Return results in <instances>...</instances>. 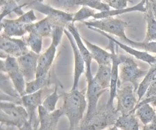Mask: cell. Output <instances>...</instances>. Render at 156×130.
<instances>
[{
    "mask_svg": "<svg viewBox=\"0 0 156 130\" xmlns=\"http://www.w3.org/2000/svg\"><path fill=\"white\" fill-rule=\"evenodd\" d=\"M64 34L66 35L67 38L69 41L72 49L73 50L74 58V82L73 87L71 88V91L78 89L79 86V82L80 78L82 74L85 72V62L84 61V59L80 53L79 49L78 48V46L74 40L73 36L72 34L68 31V30L64 29Z\"/></svg>",
    "mask_w": 156,
    "mask_h": 130,
    "instance_id": "d6986e66",
    "label": "cell"
},
{
    "mask_svg": "<svg viewBox=\"0 0 156 130\" xmlns=\"http://www.w3.org/2000/svg\"><path fill=\"white\" fill-rule=\"evenodd\" d=\"M156 101V95H154V96H153V97H149V98H143L142 100L140 101V102H139L138 103H137V104L136 105V107H135V109H134V110H133V113H135V110H136V109L138 107H139L140 105H141V104H145V103H151L152 102H154V101Z\"/></svg>",
    "mask_w": 156,
    "mask_h": 130,
    "instance_id": "8d00e7d4",
    "label": "cell"
},
{
    "mask_svg": "<svg viewBox=\"0 0 156 130\" xmlns=\"http://www.w3.org/2000/svg\"><path fill=\"white\" fill-rule=\"evenodd\" d=\"M82 39L87 47L88 48L90 53L92 55V57L99 66L101 65H112V53L106 51L104 49L99 47V46L95 45L90 43L87 39L82 37Z\"/></svg>",
    "mask_w": 156,
    "mask_h": 130,
    "instance_id": "44dd1931",
    "label": "cell"
},
{
    "mask_svg": "<svg viewBox=\"0 0 156 130\" xmlns=\"http://www.w3.org/2000/svg\"><path fill=\"white\" fill-rule=\"evenodd\" d=\"M147 2H148L149 6H150L152 13L156 20V0H147Z\"/></svg>",
    "mask_w": 156,
    "mask_h": 130,
    "instance_id": "74e56055",
    "label": "cell"
},
{
    "mask_svg": "<svg viewBox=\"0 0 156 130\" xmlns=\"http://www.w3.org/2000/svg\"><path fill=\"white\" fill-rule=\"evenodd\" d=\"M84 24L88 28H95L108 34L116 36L120 40L126 37L125 29L128 24L119 18L109 17L103 19H95V20L84 22Z\"/></svg>",
    "mask_w": 156,
    "mask_h": 130,
    "instance_id": "30bf717a",
    "label": "cell"
},
{
    "mask_svg": "<svg viewBox=\"0 0 156 130\" xmlns=\"http://www.w3.org/2000/svg\"><path fill=\"white\" fill-rule=\"evenodd\" d=\"M103 2L107 4L110 8L119 10V9L126 8L128 2L129 0H101Z\"/></svg>",
    "mask_w": 156,
    "mask_h": 130,
    "instance_id": "e575fe53",
    "label": "cell"
},
{
    "mask_svg": "<svg viewBox=\"0 0 156 130\" xmlns=\"http://www.w3.org/2000/svg\"><path fill=\"white\" fill-rule=\"evenodd\" d=\"M28 47L25 40L12 38L4 33H1L0 49L2 57L6 58L7 56H12L18 58L29 51Z\"/></svg>",
    "mask_w": 156,
    "mask_h": 130,
    "instance_id": "7c38bea8",
    "label": "cell"
},
{
    "mask_svg": "<svg viewBox=\"0 0 156 130\" xmlns=\"http://www.w3.org/2000/svg\"><path fill=\"white\" fill-rule=\"evenodd\" d=\"M135 114L138 119L144 125L148 124L156 116V111L150 103L140 105L135 110Z\"/></svg>",
    "mask_w": 156,
    "mask_h": 130,
    "instance_id": "83f0119b",
    "label": "cell"
},
{
    "mask_svg": "<svg viewBox=\"0 0 156 130\" xmlns=\"http://www.w3.org/2000/svg\"><path fill=\"white\" fill-rule=\"evenodd\" d=\"M25 5H27V4L19 5L18 3L14 1V0H8V1H6L3 4H1L2 13L0 15V20L2 21L4 19V16L11 14L12 12H14L19 16H22V15L24 14L23 10H22V8Z\"/></svg>",
    "mask_w": 156,
    "mask_h": 130,
    "instance_id": "f546056e",
    "label": "cell"
},
{
    "mask_svg": "<svg viewBox=\"0 0 156 130\" xmlns=\"http://www.w3.org/2000/svg\"><path fill=\"white\" fill-rule=\"evenodd\" d=\"M145 20L147 22V31L144 41H156V20L147 2H146Z\"/></svg>",
    "mask_w": 156,
    "mask_h": 130,
    "instance_id": "484cf974",
    "label": "cell"
},
{
    "mask_svg": "<svg viewBox=\"0 0 156 130\" xmlns=\"http://www.w3.org/2000/svg\"><path fill=\"white\" fill-rule=\"evenodd\" d=\"M143 129H156V116L150 123L144 125Z\"/></svg>",
    "mask_w": 156,
    "mask_h": 130,
    "instance_id": "f35d334b",
    "label": "cell"
},
{
    "mask_svg": "<svg viewBox=\"0 0 156 130\" xmlns=\"http://www.w3.org/2000/svg\"><path fill=\"white\" fill-rule=\"evenodd\" d=\"M38 113L40 122L39 129L40 130H52L56 129L60 117L64 115L62 107L50 112L46 110L42 104H41L38 108Z\"/></svg>",
    "mask_w": 156,
    "mask_h": 130,
    "instance_id": "ffe728a7",
    "label": "cell"
},
{
    "mask_svg": "<svg viewBox=\"0 0 156 130\" xmlns=\"http://www.w3.org/2000/svg\"><path fill=\"white\" fill-rule=\"evenodd\" d=\"M34 1L37 2H40V3H43V2L44 1V0H34Z\"/></svg>",
    "mask_w": 156,
    "mask_h": 130,
    "instance_id": "b9f144b4",
    "label": "cell"
},
{
    "mask_svg": "<svg viewBox=\"0 0 156 130\" xmlns=\"http://www.w3.org/2000/svg\"><path fill=\"white\" fill-rule=\"evenodd\" d=\"M40 55L30 50L17 58L20 70L27 82L32 81L36 78Z\"/></svg>",
    "mask_w": 156,
    "mask_h": 130,
    "instance_id": "9a60e30c",
    "label": "cell"
},
{
    "mask_svg": "<svg viewBox=\"0 0 156 130\" xmlns=\"http://www.w3.org/2000/svg\"><path fill=\"white\" fill-rule=\"evenodd\" d=\"M24 40L31 51H34L36 53H41L43 45V37L41 36L35 32L30 31L29 32V35Z\"/></svg>",
    "mask_w": 156,
    "mask_h": 130,
    "instance_id": "1f68e13d",
    "label": "cell"
},
{
    "mask_svg": "<svg viewBox=\"0 0 156 130\" xmlns=\"http://www.w3.org/2000/svg\"><path fill=\"white\" fill-rule=\"evenodd\" d=\"M64 27L60 26H56L53 29L51 36L52 38L51 44L45 53L40 55L36 77H39L50 72L55 56L56 49L61 41L62 35L64 33Z\"/></svg>",
    "mask_w": 156,
    "mask_h": 130,
    "instance_id": "5b68a950",
    "label": "cell"
},
{
    "mask_svg": "<svg viewBox=\"0 0 156 130\" xmlns=\"http://www.w3.org/2000/svg\"><path fill=\"white\" fill-rule=\"evenodd\" d=\"M37 20L34 10L26 12L15 20L3 19L1 21V29L3 33L11 37L23 36L27 32V25Z\"/></svg>",
    "mask_w": 156,
    "mask_h": 130,
    "instance_id": "52a82bcc",
    "label": "cell"
},
{
    "mask_svg": "<svg viewBox=\"0 0 156 130\" xmlns=\"http://www.w3.org/2000/svg\"><path fill=\"white\" fill-rule=\"evenodd\" d=\"M6 1H8V0H1V4H3V3H4ZM14 1H16V2L18 3V2L20 1V0H14Z\"/></svg>",
    "mask_w": 156,
    "mask_h": 130,
    "instance_id": "60d3db41",
    "label": "cell"
},
{
    "mask_svg": "<svg viewBox=\"0 0 156 130\" xmlns=\"http://www.w3.org/2000/svg\"><path fill=\"white\" fill-rule=\"evenodd\" d=\"M74 23L73 22L70 23V24H68L66 28L68 31H69L72 34V35L73 36L78 46V48L79 49L80 54L83 56L84 61H85L87 82H91L93 78L91 72V62L93 57L88 48L87 47V46L85 45V43H84L82 39V37L80 36L79 31H78V30L76 29V28L74 26Z\"/></svg>",
    "mask_w": 156,
    "mask_h": 130,
    "instance_id": "ac0fdd59",
    "label": "cell"
},
{
    "mask_svg": "<svg viewBox=\"0 0 156 130\" xmlns=\"http://www.w3.org/2000/svg\"><path fill=\"white\" fill-rule=\"evenodd\" d=\"M112 65H101L99 66L98 72L93 77L102 89L110 91L111 83Z\"/></svg>",
    "mask_w": 156,
    "mask_h": 130,
    "instance_id": "d4e9b609",
    "label": "cell"
},
{
    "mask_svg": "<svg viewBox=\"0 0 156 130\" xmlns=\"http://www.w3.org/2000/svg\"><path fill=\"white\" fill-rule=\"evenodd\" d=\"M135 90L130 83H126L118 86L116 96V110L121 115L133 113V110L138 103L135 96Z\"/></svg>",
    "mask_w": 156,
    "mask_h": 130,
    "instance_id": "8fae6325",
    "label": "cell"
},
{
    "mask_svg": "<svg viewBox=\"0 0 156 130\" xmlns=\"http://www.w3.org/2000/svg\"><path fill=\"white\" fill-rule=\"evenodd\" d=\"M148 70L141 69L133 57L126 55L119 66V80L118 87L126 83H130L135 91L139 87L140 79L144 78Z\"/></svg>",
    "mask_w": 156,
    "mask_h": 130,
    "instance_id": "3957f363",
    "label": "cell"
},
{
    "mask_svg": "<svg viewBox=\"0 0 156 130\" xmlns=\"http://www.w3.org/2000/svg\"><path fill=\"white\" fill-rule=\"evenodd\" d=\"M151 104H152V106H153V107H155V111H156V101H154V102H152V103H151Z\"/></svg>",
    "mask_w": 156,
    "mask_h": 130,
    "instance_id": "ab89813d",
    "label": "cell"
},
{
    "mask_svg": "<svg viewBox=\"0 0 156 130\" xmlns=\"http://www.w3.org/2000/svg\"><path fill=\"white\" fill-rule=\"evenodd\" d=\"M139 123L138 117L135 113L130 112L129 113L121 115L118 117L116 123L110 129H127V130H138L139 129Z\"/></svg>",
    "mask_w": 156,
    "mask_h": 130,
    "instance_id": "603a6c76",
    "label": "cell"
},
{
    "mask_svg": "<svg viewBox=\"0 0 156 130\" xmlns=\"http://www.w3.org/2000/svg\"><path fill=\"white\" fill-rule=\"evenodd\" d=\"M118 113L116 109L112 108L97 111L91 119L86 122H82L79 126L80 129H104L109 128L110 129L116 123L118 119Z\"/></svg>",
    "mask_w": 156,
    "mask_h": 130,
    "instance_id": "ba28073f",
    "label": "cell"
},
{
    "mask_svg": "<svg viewBox=\"0 0 156 130\" xmlns=\"http://www.w3.org/2000/svg\"><path fill=\"white\" fill-rule=\"evenodd\" d=\"M96 14L95 9H93L87 6H83L76 14H74L73 22L74 23L76 21H85L90 17H93Z\"/></svg>",
    "mask_w": 156,
    "mask_h": 130,
    "instance_id": "836d02e7",
    "label": "cell"
},
{
    "mask_svg": "<svg viewBox=\"0 0 156 130\" xmlns=\"http://www.w3.org/2000/svg\"><path fill=\"white\" fill-rule=\"evenodd\" d=\"M55 86L54 88H50V85L46 86L37 92L31 94H27L21 97L22 104L26 108L29 113V122L34 129H37L40 123L39 119L37 117L36 111L38 109L40 105L42 104L43 100L49 94H50V91L55 89Z\"/></svg>",
    "mask_w": 156,
    "mask_h": 130,
    "instance_id": "277c9868",
    "label": "cell"
},
{
    "mask_svg": "<svg viewBox=\"0 0 156 130\" xmlns=\"http://www.w3.org/2000/svg\"><path fill=\"white\" fill-rule=\"evenodd\" d=\"M1 72L9 76L12 84L19 93L20 97L26 94L27 82L18 66L17 58L12 56L2 60L1 59Z\"/></svg>",
    "mask_w": 156,
    "mask_h": 130,
    "instance_id": "8992f818",
    "label": "cell"
},
{
    "mask_svg": "<svg viewBox=\"0 0 156 130\" xmlns=\"http://www.w3.org/2000/svg\"><path fill=\"white\" fill-rule=\"evenodd\" d=\"M57 25L54 23L50 18L46 16L38 22L29 24L27 25V31L29 32L33 31L43 37H49L51 36L53 29Z\"/></svg>",
    "mask_w": 156,
    "mask_h": 130,
    "instance_id": "7402d4cb",
    "label": "cell"
},
{
    "mask_svg": "<svg viewBox=\"0 0 156 130\" xmlns=\"http://www.w3.org/2000/svg\"><path fill=\"white\" fill-rule=\"evenodd\" d=\"M62 97L64 99L62 109L64 115L69 121L70 129L79 128L87 107L85 90L82 91H79L78 89L70 90L69 92H63Z\"/></svg>",
    "mask_w": 156,
    "mask_h": 130,
    "instance_id": "6da1fadb",
    "label": "cell"
},
{
    "mask_svg": "<svg viewBox=\"0 0 156 130\" xmlns=\"http://www.w3.org/2000/svg\"><path fill=\"white\" fill-rule=\"evenodd\" d=\"M156 78V63L150 66L145 76L143 78L142 81L139 83V87L136 90V94L138 96V103L142 100L149 86Z\"/></svg>",
    "mask_w": 156,
    "mask_h": 130,
    "instance_id": "4316f807",
    "label": "cell"
},
{
    "mask_svg": "<svg viewBox=\"0 0 156 130\" xmlns=\"http://www.w3.org/2000/svg\"><path fill=\"white\" fill-rule=\"evenodd\" d=\"M58 86L56 85L54 91L50 94H49L43 101L42 105L48 111H54L55 110V107L60 96L58 93Z\"/></svg>",
    "mask_w": 156,
    "mask_h": 130,
    "instance_id": "d6a6232c",
    "label": "cell"
},
{
    "mask_svg": "<svg viewBox=\"0 0 156 130\" xmlns=\"http://www.w3.org/2000/svg\"><path fill=\"white\" fill-rule=\"evenodd\" d=\"M25 8H29L34 10L39 11L50 18L55 25L63 26L65 29L73 21L74 14L61 10H57L51 5L43 4V3L37 2L34 0L29 4H27Z\"/></svg>",
    "mask_w": 156,
    "mask_h": 130,
    "instance_id": "9c48e42d",
    "label": "cell"
},
{
    "mask_svg": "<svg viewBox=\"0 0 156 130\" xmlns=\"http://www.w3.org/2000/svg\"><path fill=\"white\" fill-rule=\"evenodd\" d=\"M0 121L1 123L16 126L19 129H33L26 108L13 102L1 101Z\"/></svg>",
    "mask_w": 156,
    "mask_h": 130,
    "instance_id": "7a4b0ae2",
    "label": "cell"
},
{
    "mask_svg": "<svg viewBox=\"0 0 156 130\" xmlns=\"http://www.w3.org/2000/svg\"><path fill=\"white\" fill-rule=\"evenodd\" d=\"M121 41L123 43H126V45L138 49V50L156 54V41L138 42L130 40L127 36L126 38L122 39Z\"/></svg>",
    "mask_w": 156,
    "mask_h": 130,
    "instance_id": "4dcf8cb0",
    "label": "cell"
},
{
    "mask_svg": "<svg viewBox=\"0 0 156 130\" xmlns=\"http://www.w3.org/2000/svg\"><path fill=\"white\" fill-rule=\"evenodd\" d=\"M154 95H156V78L155 79L154 81L151 83V84L149 86V87L148 88L147 91L146 93L143 98L151 97Z\"/></svg>",
    "mask_w": 156,
    "mask_h": 130,
    "instance_id": "d590c367",
    "label": "cell"
},
{
    "mask_svg": "<svg viewBox=\"0 0 156 130\" xmlns=\"http://www.w3.org/2000/svg\"><path fill=\"white\" fill-rule=\"evenodd\" d=\"M89 29L93 30V31H95L101 34V35L106 37V38L108 39L109 40H111V41H113L115 44L118 45V47H120L122 49H123L124 51L128 53L129 55L135 57L136 59H137V60L144 61V62L148 63L149 66H151L152 64L156 63V57L154 56V55H152L151 54H149L148 52L140 51L135 48L130 47L129 45H127L126 44H124V43H122L120 41H118L116 39H114V37L109 35V34L106 33L104 31H101V30L99 29H97L95 28L89 27Z\"/></svg>",
    "mask_w": 156,
    "mask_h": 130,
    "instance_id": "e0dca14e",
    "label": "cell"
},
{
    "mask_svg": "<svg viewBox=\"0 0 156 130\" xmlns=\"http://www.w3.org/2000/svg\"><path fill=\"white\" fill-rule=\"evenodd\" d=\"M49 4L65 12H69L79 5L87 6L99 12L110 10V6L101 0H50Z\"/></svg>",
    "mask_w": 156,
    "mask_h": 130,
    "instance_id": "5bb4252c",
    "label": "cell"
},
{
    "mask_svg": "<svg viewBox=\"0 0 156 130\" xmlns=\"http://www.w3.org/2000/svg\"><path fill=\"white\" fill-rule=\"evenodd\" d=\"M146 2L147 0H141L138 4L130 8L119 9V10H115L114 9V10H110L109 11L99 12L98 13H96L93 16V18L96 20L103 19V18L114 17L118 16V15L129 13V12H141L145 13L146 12Z\"/></svg>",
    "mask_w": 156,
    "mask_h": 130,
    "instance_id": "cb8c5ba5",
    "label": "cell"
},
{
    "mask_svg": "<svg viewBox=\"0 0 156 130\" xmlns=\"http://www.w3.org/2000/svg\"><path fill=\"white\" fill-rule=\"evenodd\" d=\"M109 43V47L110 49L112 57V74H111V83L110 87V97L108 98V103L106 104V107L108 109L114 108V101L116 96L118 88V80H119V66L120 64L124 61L125 58V55L118 54L115 51V45L116 44L111 41Z\"/></svg>",
    "mask_w": 156,
    "mask_h": 130,
    "instance_id": "4fadbf2b",
    "label": "cell"
},
{
    "mask_svg": "<svg viewBox=\"0 0 156 130\" xmlns=\"http://www.w3.org/2000/svg\"><path fill=\"white\" fill-rule=\"evenodd\" d=\"M48 85H50V72L39 77H36L35 80L27 82L26 94L33 93Z\"/></svg>",
    "mask_w": 156,
    "mask_h": 130,
    "instance_id": "f1b7e54d",
    "label": "cell"
},
{
    "mask_svg": "<svg viewBox=\"0 0 156 130\" xmlns=\"http://www.w3.org/2000/svg\"><path fill=\"white\" fill-rule=\"evenodd\" d=\"M108 91V90L102 89L94 78H93L91 82H87V97L88 99V110H87L85 118L82 121V122L87 121L94 115L98 111L97 108H98L99 98L105 92Z\"/></svg>",
    "mask_w": 156,
    "mask_h": 130,
    "instance_id": "2e32d148",
    "label": "cell"
}]
</instances>
